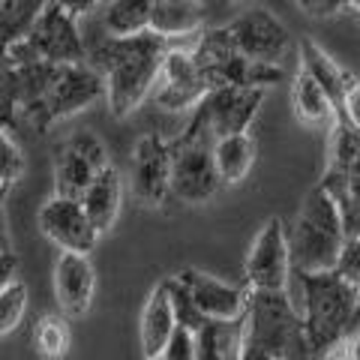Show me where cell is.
<instances>
[{"label": "cell", "instance_id": "1", "mask_svg": "<svg viewBox=\"0 0 360 360\" xmlns=\"http://www.w3.org/2000/svg\"><path fill=\"white\" fill-rule=\"evenodd\" d=\"M168 49L172 42L153 30L132 39L99 37L94 45H87V58L105 82L111 115L129 117L144 99L153 96Z\"/></svg>", "mask_w": 360, "mask_h": 360}, {"label": "cell", "instance_id": "2", "mask_svg": "<svg viewBox=\"0 0 360 360\" xmlns=\"http://www.w3.org/2000/svg\"><path fill=\"white\" fill-rule=\"evenodd\" d=\"M348 231L336 201L321 186H312L288 229V250L295 274H336Z\"/></svg>", "mask_w": 360, "mask_h": 360}, {"label": "cell", "instance_id": "3", "mask_svg": "<svg viewBox=\"0 0 360 360\" xmlns=\"http://www.w3.org/2000/svg\"><path fill=\"white\" fill-rule=\"evenodd\" d=\"M243 348L270 360H309L312 345L303 312L288 291H252L243 319Z\"/></svg>", "mask_w": 360, "mask_h": 360}, {"label": "cell", "instance_id": "4", "mask_svg": "<svg viewBox=\"0 0 360 360\" xmlns=\"http://www.w3.org/2000/svg\"><path fill=\"white\" fill-rule=\"evenodd\" d=\"M300 285V312L312 352H330L352 333L360 291L340 274H295Z\"/></svg>", "mask_w": 360, "mask_h": 360}, {"label": "cell", "instance_id": "5", "mask_svg": "<svg viewBox=\"0 0 360 360\" xmlns=\"http://www.w3.org/2000/svg\"><path fill=\"white\" fill-rule=\"evenodd\" d=\"M75 15L63 0L45 4L37 27L25 39L4 49V66H27V63H51V66H84L87 42L82 39Z\"/></svg>", "mask_w": 360, "mask_h": 360}, {"label": "cell", "instance_id": "6", "mask_svg": "<svg viewBox=\"0 0 360 360\" xmlns=\"http://www.w3.org/2000/svg\"><path fill=\"white\" fill-rule=\"evenodd\" d=\"M213 148L217 139L198 115H193L180 139L172 141V195L184 205H205L219 193L222 180L213 162Z\"/></svg>", "mask_w": 360, "mask_h": 360}, {"label": "cell", "instance_id": "7", "mask_svg": "<svg viewBox=\"0 0 360 360\" xmlns=\"http://www.w3.org/2000/svg\"><path fill=\"white\" fill-rule=\"evenodd\" d=\"M342 213L348 238H360V129L340 123L330 132L328 168L319 180Z\"/></svg>", "mask_w": 360, "mask_h": 360}, {"label": "cell", "instance_id": "8", "mask_svg": "<svg viewBox=\"0 0 360 360\" xmlns=\"http://www.w3.org/2000/svg\"><path fill=\"white\" fill-rule=\"evenodd\" d=\"M193 58L205 84L213 90L255 87V66L240 54L229 27H205L193 39ZM258 90V87H255Z\"/></svg>", "mask_w": 360, "mask_h": 360}, {"label": "cell", "instance_id": "9", "mask_svg": "<svg viewBox=\"0 0 360 360\" xmlns=\"http://www.w3.org/2000/svg\"><path fill=\"white\" fill-rule=\"evenodd\" d=\"M103 96H105V82L96 70H90V66H58L49 94H45V103L37 111L30 127L37 132H49L58 120L78 115L82 108L94 105Z\"/></svg>", "mask_w": 360, "mask_h": 360}, {"label": "cell", "instance_id": "10", "mask_svg": "<svg viewBox=\"0 0 360 360\" xmlns=\"http://www.w3.org/2000/svg\"><path fill=\"white\" fill-rule=\"evenodd\" d=\"M111 162L105 156L103 141L94 132H75L72 139H66L58 156H54V195L82 201L84 193L94 186V180L105 172Z\"/></svg>", "mask_w": 360, "mask_h": 360}, {"label": "cell", "instance_id": "11", "mask_svg": "<svg viewBox=\"0 0 360 360\" xmlns=\"http://www.w3.org/2000/svg\"><path fill=\"white\" fill-rule=\"evenodd\" d=\"M295 276L288 250V231L279 217H270L246 252V285L252 291H288Z\"/></svg>", "mask_w": 360, "mask_h": 360}, {"label": "cell", "instance_id": "12", "mask_svg": "<svg viewBox=\"0 0 360 360\" xmlns=\"http://www.w3.org/2000/svg\"><path fill=\"white\" fill-rule=\"evenodd\" d=\"M193 39H184L177 45L172 42V49L165 54L162 75L150 96L162 111H186V108L195 111L210 96V87L205 84L193 58Z\"/></svg>", "mask_w": 360, "mask_h": 360}, {"label": "cell", "instance_id": "13", "mask_svg": "<svg viewBox=\"0 0 360 360\" xmlns=\"http://www.w3.org/2000/svg\"><path fill=\"white\" fill-rule=\"evenodd\" d=\"M174 276L189 291V297H193L198 312L207 321H243L246 319L250 297H252L250 285H229L210 274H201L195 267H184Z\"/></svg>", "mask_w": 360, "mask_h": 360}, {"label": "cell", "instance_id": "14", "mask_svg": "<svg viewBox=\"0 0 360 360\" xmlns=\"http://www.w3.org/2000/svg\"><path fill=\"white\" fill-rule=\"evenodd\" d=\"M129 180L132 195L141 205H162L165 195H172V144L162 135H144L135 144L129 160Z\"/></svg>", "mask_w": 360, "mask_h": 360}, {"label": "cell", "instance_id": "15", "mask_svg": "<svg viewBox=\"0 0 360 360\" xmlns=\"http://www.w3.org/2000/svg\"><path fill=\"white\" fill-rule=\"evenodd\" d=\"M234 42H238L240 54L250 63H267L279 66L283 54L288 49V30L274 13H267L264 6H252L243 15H238L229 25Z\"/></svg>", "mask_w": 360, "mask_h": 360}, {"label": "cell", "instance_id": "16", "mask_svg": "<svg viewBox=\"0 0 360 360\" xmlns=\"http://www.w3.org/2000/svg\"><path fill=\"white\" fill-rule=\"evenodd\" d=\"M39 229L60 252L90 255L99 240V231L87 219L82 201L51 195L39 210Z\"/></svg>", "mask_w": 360, "mask_h": 360}, {"label": "cell", "instance_id": "17", "mask_svg": "<svg viewBox=\"0 0 360 360\" xmlns=\"http://www.w3.org/2000/svg\"><path fill=\"white\" fill-rule=\"evenodd\" d=\"M262 99H264V90L225 87V90H213L193 115H198L207 123L213 139L222 141V139H229V135H243L246 129H250V123L255 117L258 105H262Z\"/></svg>", "mask_w": 360, "mask_h": 360}, {"label": "cell", "instance_id": "18", "mask_svg": "<svg viewBox=\"0 0 360 360\" xmlns=\"http://www.w3.org/2000/svg\"><path fill=\"white\" fill-rule=\"evenodd\" d=\"M96 291V270L90 255L60 252L54 262V297L66 319H82L87 315Z\"/></svg>", "mask_w": 360, "mask_h": 360}, {"label": "cell", "instance_id": "19", "mask_svg": "<svg viewBox=\"0 0 360 360\" xmlns=\"http://www.w3.org/2000/svg\"><path fill=\"white\" fill-rule=\"evenodd\" d=\"M177 328L180 324H177L174 300H172V291H168V283L162 279V283L150 291V297L144 300L141 321H139V340L144 348V357L148 360L160 357L168 348V342L174 340Z\"/></svg>", "mask_w": 360, "mask_h": 360}, {"label": "cell", "instance_id": "20", "mask_svg": "<svg viewBox=\"0 0 360 360\" xmlns=\"http://www.w3.org/2000/svg\"><path fill=\"white\" fill-rule=\"evenodd\" d=\"M291 108H295V117L309 129L333 132L342 123L340 111L330 103V96L324 94L321 84L307 70H297L295 82H291Z\"/></svg>", "mask_w": 360, "mask_h": 360}, {"label": "cell", "instance_id": "21", "mask_svg": "<svg viewBox=\"0 0 360 360\" xmlns=\"http://www.w3.org/2000/svg\"><path fill=\"white\" fill-rule=\"evenodd\" d=\"M150 30L168 42L193 39L205 30V6L193 4V0H153Z\"/></svg>", "mask_w": 360, "mask_h": 360}, {"label": "cell", "instance_id": "22", "mask_svg": "<svg viewBox=\"0 0 360 360\" xmlns=\"http://www.w3.org/2000/svg\"><path fill=\"white\" fill-rule=\"evenodd\" d=\"M300 70H307L315 82L321 84V90L330 96V103L336 105V111H340V117L345 123V94H348V87H352L354 78L348 75L328 51L319 49L312 39L300 42Z\"/></svg>", "mask_w": 360, "mask_h": 360}, {"label": "cell", "instance_id": "23", "mask_svg": "<svg viewBox=\"0 0 360 360\" xmlns=\"http://www.w3.org/2000/svg\"><path fill=\"white\" fill-rule=\"evenodd\" d=\"M120 205H123V177L115 165H108L94 180V186L84 193L82 207L87 213V219L94 222V229L99 234H105L108 229H115V222L120 217Z\"/></svg>", "mask_w": 360, "mask_h": 360}, {"label": "cell", "instance_id": "24", "mask_svg": "<svg viewBox=\"0 0 360 360\" xmlns=\"http://www.w3.org/2000/svg\"><path fill=\"white\" fill-rule=\"evenodd\" d=\"M213 162H217V174L222 186H238L246 180V174L255 165V141L250 132L243 135H229V139L217 141L213 148Z\"/></svg>", "mask_w": 360, "mask_h": 360}, {"label": "cell", "instance_id": "25", "mask_svg": "<svg viewBox=\"0 0 360 360\" xmlns=\"http://www.w3.org/2000/svg\"><path fill=\"white\" fill-rule=\"evenodd\" d=\"M153 0H111L103 4V30L105 37L132 39L150 30Z\"/></svg>", "mask_w": 360, "mask_h": 360}, {"label": "cell", "instance_id": "26", "mask_svg": "<svg viewBox=\"0 0 360 360\" xmlns=\"http://www.w3.org/2000/svg\"><path fill=\"white\" fill-rule=\"evenodd\" d=\"M243 321H207L198 333V360H240Z\"/></svg>", "mask_w": 360, "mask_h": 360}, {"label": "cell", "instance_id": "27", "mask_svg": "<svg viewBox=\"0 0 360 360\" xmlns=\"http://www.w3.org/2000/svg\"><path fill=\"white\" fill-rule=\"evenodd\" d=\"M45 13L42 0H4L0 4V37H4V49L25 42L33 27H37L39 15Z\"/></svg>", "mask_w": 360, "mask_h": 360}, {"label": "cell", "instance_id": "28", "mask_svg": "<svg viewBox=\"0 0 360 360\" xmlns=\"http://www.w3.org/2000/svg\"><path fill=\"white\" fill-rule=\"evenodd\" d=\"M33 348L42 360H63L72 348V328L63 312H45L39 315L33 328Z\"/></svg>", "mask_w": 360, "mask_h": 360}, {"label": "cell", "instance_id": "29", "mask_svg": "<svg viewBox=\"0 0 360 360\" xmlns=\"http://www.w3.org/2000/svg\"><path fill=\"white\" fill-rule=\"evenodd\" d=\"M27 312V288L25 283H9L0 288V333L9 336L13 330H18V324L25 321Z\"/></svg>", "mask_w": 360, "mask_h": 360}, {"label": "cell", "instance_id": "30", "mask_svg": "<svg viewBox=\"0 0 360 360\" xmlns=\"http://www.w3.org/2000/svg\"><path fill=\"white\" fill-rule=\"evenodd\" d=\"M165 283H168V291H172V300H174L177 324H180V328H186V330H193V333H201V330H205V324H207V319L198 312L193 297H189V291L177 283V276H168Z\"/></svg>", "mask_w": 360, "mask_h": 360}, {"label": "cell", "instance_id": "31", "mask_svg": "<svg viewBox=\"0 0 360 360\" xmlns=\"http://www.w3.org/2000/svg\"><path fill=\"white\" fill-rule=\"evenodd\" d=\"M21 174H25V156H21L18 141L4 129V135H0V184H4V193L18 184Z\"/></svg>", "mask_w": 360, "mask_h": 360}, {"label": "cell", "instance_id": "32", "mask_svg": "<svg viewBox=\"0 0 360 360\" xmlns=\"http://www.w3.org/2000/svg\"><path fill=\"white\" fill-rule=\"evenodd\" d=\"M165 360H198V333L177 328L174 340L168 342V348L162 352Z\"/></svg>", "mask_w": 360, "mask_h": 360}, {"label": "cell", "instance_id": "33", "mask_svg": "<svg viewBox=\"0 0 360 360\" xmlns=\"http://www.w3.org/2000/svg\"><path fill=\"white\" fill-rule=\"evenodd\" d=\"M336 274L352 288L360 291V238H348L345 250H342V258H340V267H336Z\"/></svg>", "mask_w": 360, "mask_h": 360}, {"label": "cell", "instance_id": "34", "mask_svg": "<svg viewBox=\"0 0 360 360\" xmlns=\"http://www.w3.org/2000/svg\"><path fill=\"white\" fill-rule=\"evenodd\" d=\"M297 9H303L312 18H333L342 9H352V4H345V0H300Z\"/></svg>", "mask_w": 360, "mask_h": 360}, {"label": "cell", "instance_id": "35", "mask_svg": "<svg viewBox=\"0 0 360 360\" xmlns=\"http://www.w3.org/2000/svg\"><path fill=\"white\" fill-rule=\"evenodd\" d=\"M345 123H352L354 129H360V82L357 78L345 94Z\"/></svg>", "mask_w": 360, "mask_h": 360}, {"label": "cell", "instance_id": "36", "mask_svg": "<svg viewBox=\"0 0 360 360\" xmlns=\"http://www.w3.org/2000/svg\"><path fill=\"white\" fill-rule=\"evenodd\" d=\"M15 283V255L9 250V238L4 234V250H0V288Z\"/></svg>", "mask_w": 360, "mask_h": 360}, {"label": "cell", "instance_id": "37", "mask_svg": "<svg viewBox=\"0 0 360 360\" xmlns=\"http://www.w3.org/2000/svg\"><path fill=\"white\" fill-rule=\"evenodd\" d=\"M345 348H348V357L360 360V333H348L345 336Z\"/></svg>", "mask_w": 360, "mask_h": 360}, {"label": "cell", "instance_id": "38", "mask_svg": "<svg viewBox=\"0 0 360 360\" xmlns=\"http://www.w3.org/2000/svg\"><path fill=\"white\" fill-rule=\"evenodd\" d=\"M324 360H352L348 357V348H345V340L342 342H336L330 352H324Z\"/></svg>", "mask_w": 360, "mask_h": 360}, {"label": "cell", "instance_id": "39", "mask_svg": "<svg viewBox=\"0 0 360 360\" xmlns=\"http://www.w3.org/2000/svg\"><path fill=\"white\" fill-rule=\"evenodd\" d=\"M240 360H270V357L258 354V352H250V348H243V357H240Z\"/></svg>", "mask_w": 360, "mask_h": 360}, {"label": "cell", "instance_id": "40", "mask_svg": "<svg viewBox=\"0 0 360 360\" xmlns=\"http://www.w3.org/2000/svg\"><path fill=\"white\" fill-rule=\"evenodd\" d=\"M352 333H360V297H357V309H354V321H352Z\"/></svg>", "mask_w": 360, "mask_h": 360}, {"label": "cell", "instance_id": "41", "mask_svg": "<svg viewBox=\"0 0 360 360\" xmlns=\"http://www.w3.org/2000/svg\"><path fill=\"white\" fill-rule=\"evenodd\" d=\"M352 9H357V18H360V4H352Z\"/></svg>", "mask_w": 360, "mask_h": 360}, {"label": "cell", "instance_id": "42", "mask_svg": "<svg viewBox=\"0 0 360 360\" xmlns=\"http://www.w3.org/2000/svg\"><path fill=\"white\" fill-rule=\"evenodd\" d=\"M153 360H165V357H162V354H160V357H153Z\"/></svg>", "mask_w": 360, "mask_h": 360}]
</instances>
